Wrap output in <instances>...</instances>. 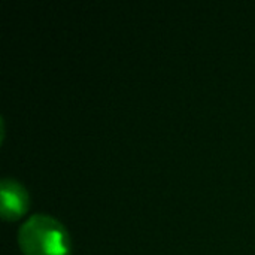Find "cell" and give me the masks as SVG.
<instances>
[{
  "mask_svg": "<svg viewBox=\"0 0 255 255\" xmlns=\"http://www.w3.org/2000/svg\"><path fill=\"white\" fill-rule=\"evenodd\" d=\"M19 244L25 255H67L64 227L46 217L34 215L19 230Z\"/></svg>",
  "mask_w": 255,
  "mask_h": 255,
  "instance_id": "obj_1",
  "label": "cell"
},
{
  "mask_svg": "<svg viewBox=\"0 0 255 255\" xmlns=\"http://www.w3.org/2000/svg\"><path fill=\"white\" fill-rule=\"evenodd\" d=\"M1 199H3V218L12 220L19 217L28 203L25 188L15 179L4 178L1 181Z\"/></svg>",
  "mask_w": 255,
  "mask_h": 255,
  "instance_id": "obj_2",
  "label": "cell"
}]
</instances>
